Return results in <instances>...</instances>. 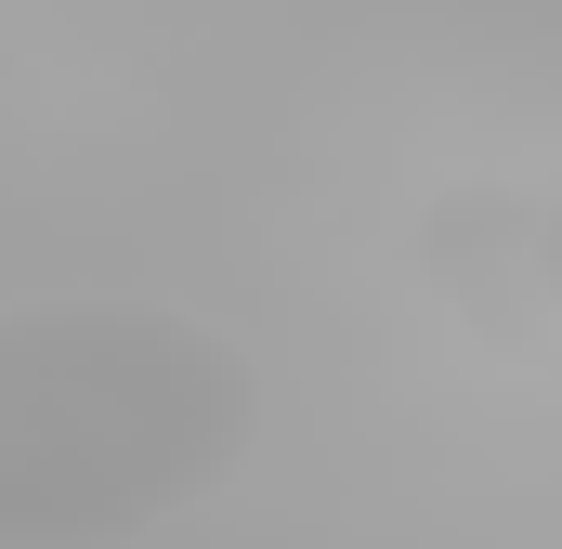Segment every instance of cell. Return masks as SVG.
<instances>
[{
	"label": "cell",
	"instance_id": "cell-1",
	"mask_svg": "<svg viewBox=\"0 0 562 549\" xmlns=\"http://www.w3.org/2000/svg\"><path fill=\"white\" fill-rule=\"evenodd\" d=\"M262 445V367L183 301H13L0 314V549H144L210 511Z\"/></svg>",
	"mask_w": 562,
	"mask_h": 549
},
{
	"label": "cell",
	"instance_id": "cell-2",
	"mask_svg": "<svg viewBox=\"0 0 562 549\" xmlns=\"http://www.w3.org/2000/svg\"><path fill=\"white\" fill-rule=\"evenodd\" d=\"M524 327H562V197H524Z\"/></svg>",
	"mask_w": 562,
	"mask_h": 549
}]
</instances>
